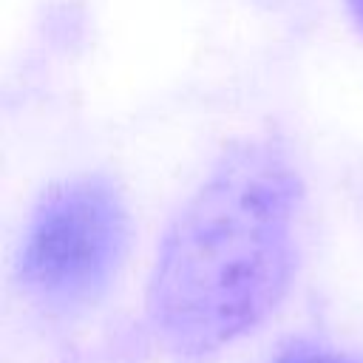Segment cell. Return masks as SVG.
<instances>
[{"instance_id": "obj_3", "label": "cell", "mask_w": 363, "mask_h": 363, "mask_svg": "<svg viewBox=\"0 0 363 363\" xmlns=\"http://www.w3.org/2000/svg\"><path fill=\"white\" fill-rule=\"evenodd\" d=\"M272 363H357V360L343 354V352H337V349L301 340V343H292V346L281 349Z\"/></svg>"}, {"instance_id": "obj_1", "label": "cell", "mask_w": 363, "mask_h": 363, "mask_svg": "<svg viewBox=\"0 0 363 363\" xmlns=\"http://www.w3.org/2000/svg\"><path fill=\"white\" fill-rule=\"evenodd\" d=\"M301 176L272 139L230 145L162 235L147 312L179 360L233 346L281 303L298 264Z\"/></svg>"}, {"instance_id": "obj_4", "label": "cell", "mask_w": 363, "mask_h": 363, "mask_svg": "<svg viewBox=\"0 0 363 363\" xmlns=\"http://www.w3.org/2000/svg\"><path fill=\"white\" fill-rule=\"evenodd\" d=\"M352 3V11H354V17L360 20V26H363V0H349Z\"/></svg>"}, {"instance_id": "obj_2", "label": "cell", "mask_w": 363, "mask_h": 363, "mask_svg": "<svg viewBox=\"0 0 363 363\" xmlns=\"http://www.w3.org/2000/svg\"><path fill=\"white\" fill-rule=\"evenodd\" d=\"M128 207L105 176H74L43 193L23 233L17 278L48 312L91 306L128 247Z\"/></svg>"}]
</instances>
